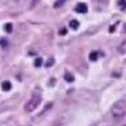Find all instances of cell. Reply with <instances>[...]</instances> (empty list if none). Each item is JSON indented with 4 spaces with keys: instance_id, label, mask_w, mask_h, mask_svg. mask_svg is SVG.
Instances as JSON below:
<instances>
[{
    "instance_id": "6da1fadb",
    "label": "cell",
    "mask_w": 126,
    "mask_h": 126,
    "mask_svg": "<svg viewBox=\"0 0 126 126\" xmlns=\"http://www.w3.org/2000/svg\"><path fill=\"white\" fill-rule=\"evenodd\" d=\"M126 112V102L125 100H118L112 104L111 107V115L114 118H119L123 117Z\"/></svg>"
},
{
    "instance_id": "7a4b0ae2",
    "label": "cell",
    "mask_w": 126,
    "mask_h": 126,
    "mask_svg": "<svg viewBox=\"0 0 126 126\" xmlns=\"http://www.w3.org/2000/svg\"><path fill=\"white\" fill-rule=\"evenodd\" d=\"M39 103H41V96H39V94H35V95H33L27 102H26L25 111L26 112H33L34 110L39 106Z\"/></svg>"
},
{
    "instance_id": "3957f363",
    "label": "cell",
    "mask_w": 126,
    "mask_h": 126,
    "mask_svg": "<svg viewBox=\"0 0 126 126\" xmlns=\"http://www.w3.org/2000/svg\"><path fill=\"white\" fill-rule=\"evenodd\" d=\"M75 11L79 12V14H85L88 11V6L85 3H77L76 7H75Z\"/></svg>"
},
{
    "instance_id": "277c9868",
    "label": "cell",
    "mask_w": 126,
    "mask_h": 126,
    "mask_svg": "<svg viewBox=\"0 0 126 126\" xmlns=\"http://www.w3.org/2000/svg\"><path fill=\"white\" fill-rule=\"evenodd\" d=\"M11 88H12L11 81H7V80H6V81L1 83V90H3V91H6V92H7V91H11Z\"/></svg>"
},
{
    "instance_id": "5b68a950",
    "label": "cell",
    "mask_w": 126,
    "mask_h": 126,
    "mask_svg": "<svg viewBox=\"0 0 126 126\" xmlns=\"http://www.w3.org/2000/svg\"><path fill=\"white\" fill-rule=\"evenodd\" d=\"M118 53H119V54H126V39L122 44H119V46H118Z\"/></svg>"
},
{
    "instance_id": "8992f818",
    "label": "cell",
    "mask_w": 126,
    "mask_h": 126,
    "mask_svg": "<svg viewBox=\"0 0 126 126\" xmlns=\"http://www.w3.org/2000/svg\"><path fill=\"white\" fill-rule=\"evenodd\" d=\"M79 26H80V23H79V20H76V19H73V20L69 22V27H71L72 30H77Z\"/></svg>"
},
{
    "instance_id": "52a82bcc",
    "label": "cell",
    "mask_w": 126,
    "mask_h": 126,
    "mask_svg": "<svg viewBox=\"0 0 126 126\" xmlns=\"http://www.w3.org/2000/svg\"><path fill=\"white\" fill-rule=\"evenodd\" d=\"M64 79H65L68 83H72V81L75 80V77H73V75H72V73H69V72H65V73H64Z\"/></svg>"
},
{
    "instance_id": "ba28073f",
    "label": "cell",
    "mask_w": 126,
    "mask_h": 126,
    "mask_svg": "<svg viewBox=\"0 0 126 126\" xmlns=\"http://www.w3.org/2000/svg\"><path fill=\"white\" fill-rule=\"evenodd\" d=\"M42 64H44V60H42L41 57H37L35 60H34V66H35V68H39V66H42Z\"/></svg>"
},
{
    "instance_id": "9c48e42d",
    "label": "cell",
    "mask_w": 126,
    "mask_h": 126,
    "mask_svg": "<svg viewBox=\"0 0 126 126\" xmlns=\"http://www.w3.org/2000/svg\"><path fill=\"white\" fill-rule=\"evenodd\" d=\"M98 58H99V53L98 52H95V50H94V52L90 53V60L91 61H96Z\"/></svg>"
},
{
    "instance_id": "30bf717a",
    "label": "cell",
    "mask_w": 126,
    "mask_h": 126,
    "mask_svg": "<svg viewBox=\"0 0 126 126\" xmlns=\"http://www.w3.org/2000/svg\"><path fill=\"white\" fill-rule=\"evenodd\" d=\"M12 30H14V26L11 25V23H6V25H4V31H6V33H12Z\"/></svg>"
},
{
    "instance_id": "8fae6325",
    "label": "cell",
    "mask_w": 126,
    "mask_h": 126,
    "mask_svg": "<svg viewBox=\"0 0 126 126\" xmlns=\"http://www.w3.org/2000/svg\"><path fill=\"white\" fill-rule=\"evenodd\" d=\"M118 6L121 7V10H126V0H118Z\"/></svg>"
},
{
    "instance_id": "7c38bea8",
    "label": "cell",
    "mask_w": 126,
    "mask_h": 126,
    "mask_svg": "<svg viewBox=\"0 0 126 126\" xmlns=\"http://www.w3.org/2000/svg\"><path fill=\"white\" fill-rule=\"evenodd\" d=\"M65 1H66V0H56V3H54V7H56V8H58V7H61V6H63V4H64V3H65Z\"/></svg>"
},
{
    "instance_id": "4fadbf2b",
    "label": "cell",
    "mask_w": 126,
    "mask_h": 126,
    "mask_svg": "<svg viewBox=\"0 0 126 126\" xmlns=\"http://www.w3.org/2000/svg\"><path fill=\"white\" fill-rule=\"evenodd\" d=\"M0 45H1L3 47H7V46H8V41H7L6 38H1V39H0Z\"/></svg>"
},
{
    "instance_id": "5bb4252c",
    "label": "cell",
    "mask_w": 126,
    "mask_h": 126,
    "mask_svg": "<svg viewBox=\"0 0 126 126\" xmlns=\"http://www.w3.org/2000/svg\"><path fill=\"white\" fill-rule=\"evenodd\" d=\"M53 63H54V58L50 57L49 60H47V63H46V66H47V68H49V66H52V65H53Z\"/></svg>"
},
{
    "instance_id": "9a60e30c",
    "label": "cell",
    "mask_w": 126,
    "mask_h": 126,
    "mask_svg": "<svg viewBox=\"0 0 126 126\" xmlns=\"http://www.w3.org/2000/svg\"><path fill=\"white\" fill-rule=\"evenodd\" d=\"M58 33H60V35H65V34L68 33V30H66L65 27H63V29H60V31H58Z\"/></svg>"
},
{
    "instance_id": "2e32d148",
    "label": "cell",
    "mask_w": 126,
    "mask_h": 126,
    "mask_svg": "<svg viewBox=\"0 0 126 126\" xmlns=\"http://www.w3.org/2000/svg\"><path fill=\"white\" fill-rule=\"evenodd\" d=\"M114 30H115V26H111V27H110V33H112Z\"/></svg>"
},
{
    "instance_id": "e0dca14e",
    "label": "cell",
    "mask_w": 126,
    "mask_h": 126,
    "mask_svg": "<svg viewBox=\"0 0 126 126\" xmlns=\"http://www.w3.org/2000/svg\"><path fill=\"white\" fill-rule=\"evenodd\" d=\"M122 33H126V23L123 25V29H122Z\"/></svg>"
}]
</instances>
